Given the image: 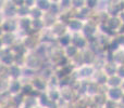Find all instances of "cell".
<instances>
[{
    "label": "cell",
    "mask_w": 124,
    "mask_h": 108,
    "mask_svg": "<svg viewBox=\"0 0 124 108\" xmlns=\"http://www.w3.org/2000/svg\"><path fill=\"white\" fill-rule=\"evenodd\" d=\"M20 41H21V43L24 45V48L27 51H33L38 45V43L40 42L38 32H32V34L25 35L24 37H22Z\"/></svg>",
    "instance_id": "cell-4"
},
{
    "label": "cell",
    "mask_w": 124,
    "mask_h": 108,
    "mask_svg": "<svg viewBox=\"0 0 124 108\" xmlns=\"http://www.w3.org/2000/svg\"><path fill=\"white\" fill-rule=\"evenodd\" d=\"M3 32H16L17 30V17H7L1 25Z\"/></svg>",
    "instance_id": "cell-9"
},
{
    "label": "cell",
    "mask_w": 124,
    "mask_h": 108,
    "mask_svg": "<svg viewBox=\"0 0 124 108\" xmlns=\"http://www.w3.org/2000/svg\"><path fill=\"white\" fill-rule=\"evenodd\" d=\"M57 40H58L60 47L64 48V47H66V45L71 44V40H72V34H70V32H66L64 35H62L61 37H59Z\"/></svg>",
    "instance_id": "cell-17"
},
{
    "label": "cell",
    "mask_w": 124,
    "mask_h": 108,
    "mask_svg": "<svg viewBox=\"0 0 124 108\" xmlns=\"http://www.w3.org/2000/svg\"><path fill=\"white\" fill-rule=\"evenodd\" d=\"M1 39L6 48H12L15 43H17L21 40L16 32H3V34L1 35Z\"/></svg>",
    "instance_id": "cell-6"
},
{
    "label": "cell",
    "mask_w": 124,
    "mask_h": 108,
    "mask_svg": "<svg viewBox=\"0 0 124 108\" xmlns=\"http://www.w3.org/2000/svg\"><path fill=\"white\" fill-rule=\"evenodd\" d=\"M35 6L38 8L39 10H41L43 12H46L50 9L51 3H50V0H36L35 1Z\"/></svg>",
    "instance_id": "cell-19"
},
{
    "label": "cell",
    "mask_w": 124,
    "mask_h": 108,
    "mask_svg": "<svg viewBox=\"0 0 124 108\" xmlns=\"http://www.w3.org/2000/svg\"><path fill=\"white\" fill-rule=\"evenodd\" d=\"M77 52H78V48L75 47L72 43L63 48V54H64V56L68 57V58H73L74 56H76Z\"/></svg>",
    "instance_id": "cell-14"
},
{
    "label": "cell",
    "mask_w": 124,
    "mask_h": 108,
    "mask_svg": "<svg viewBox=\"0 0 124 108\" xmlns=\"http://www.w3.org/2000/svg\"><path fill=\"white\" fill-rule=\"evenodd\" d=\"M35 54L39 57L40 59H43L45 62V59L49 56V49H48V43L47 42H39L38 45L33 50Z\"/></svg>",
    "instance_id": "cell-8"
},
{
    "label": "cell",
    "mask_w": 124,
    "mask_h": 108,
    "mask_svg": "<svg viewBox=\"0 0 124 108\" xmlns=\"http://www.w3.org/2000/svg\"><path fill=\"white\" fill-rule=\"evenodd\" d=\"M0 62L3 67L8 68L16 63V55L10 48H4L0 51Z\"/></svg>",
    "instance_id": "cell-3"
},
{
    "label": "cell",
    "mask_w": 124,
    "mask_h": 108,
    "mask_svg": "<svg viewBox=\"0 0 124 108\" xmlns=\"http://www.w3.org/2000/svg\"><path fill=\"white\" fill-rule=\"evenodd\" d=\"M22 69H23V66L20 65V64H16V63L11 65L10 67L6 68L7 75H8L11 79H21Z\"/></svg>",
    "instance_id": "cell-10"
},
{
    "label": "cell",
    "mask_w": 124,
    "mask_h": 108,
    "mask_svg": "<svg viewBox=\"0 0 124 108\" xmlns=\"http://www.w3.org/2000/svg\"><path fill=\"white\" fill-rule=\"evenodd\" d=\"M2 98H3V94H1V93H0V103H1Z\"/></svg>",
    "instance_id": "cell-26"
},
{
    "label": "cell",
    "mask_w": 124,
    "mask_h": 108,
    "mask_svg": "<svg viewBox=\"0 0 124 108\" xmlns=\"http://www.w3.org/2000/svg\"><path fill=\"white\" fill-rule=\"evenodd\" d=\"M4 19H6V17H4V16H3V14H2L1 12H0V26L2 25V23H3Z\"/></svg>",
    "instance_id": "cell-23"
},
{
    "label": "cell",
    "mask_w": 124,
    "mask_h": 108,
    "mask_svg": "<svg viewBox=\"0 0 124 108\" xmlns=\"http://www.w3.org/2000/svg\"><path fill=\"white\" fill-rule=\"evenodd\" d=\"M31 19L30 16L27 17H20L17 19V35L20 36V38L24 37L25 35H28V34H32L33 30L31 28Z\"/></svg>",
    "instance_id": "cell-5"
},
{
    "label": "cell",
    "mask_w": 124,
    "mask_h": 108,
    "mask_svg": "<svg viewBox=\"0 0 124 108\" xmlns=\"http://www.w3.org/2000/svg\"><path fill=\"white\" fill-rule=\"evenodd\" d=\"M66 27H68V32H70L71 34H75V32H78L82 29L83 23L81 21H77V19H72V21L69 22Z\"/></svg>",
    "instance_id": "cell-13"
},
{
    "label": "cell",
    "mask_w": 124,
    "mask_h": 108,
    "mask_svg": "<svg viewBox=\"0 0 124 108\" xmlns=\"http://www.w3.org/2000/svg\"><path fill=\"white\" fill-rule=\"evenodd\" d=\"M23 87H24V82L21 79H11L8 89V94L10 96L19 95L23 91Z\"/></svg>",
    "instance_id": "cell-7"
},
{
    "label": "cell",
    "mask_w": 124,
    "mask_h": 108,
    "mask_svg": "<svg viewBox=\"0 0 124 108\" xmlns=\"http://www.w3.org/2000/svg\"><path fill=\"white\" fill-rule=\"evenodd\" d=\"M28 83L31 84L33 91L37 92V93H45L46 90L48 89L47 80H46L45 78H43L40 75H38V72H37V75H35V76L31 79Z\"/></svg>",
    "instance_id": "cell-2"
},
{
    "label": "cell",
    "mask_w": 124,
    "mask_h": 108,
    "mask_svg": "<svg viewBox=\"0 0 124 108\" xmlns=\"http://www.w3.org/2000/svg\"><path fill=\"white\" fill-rule=\"evenodd\" d=\"M43 14L44 12L41 10H39L38 8L34 6V8L31 9V12H30V17L32 19H41L43 17Z\"/></svg>",
    "instance_id": "cell-20"
},
{
    "label": "cell",
    "mask_w": 124,
    "mask_h": 108,
    "mask_svg": "<svg viewBox=\"0 0 124 108\" xmlns=\"http://www.w3.org/2000/svg\"><path fill=\"white\" fill-rule=\"evenodd\" d=\"M10 81H11V78L7 75V70L4 72H2V74H0V93L1 94L8 93Z\"/></svg>",
    "instance_id": "cell-12"
},
{
    "label": "cell",
    "mask_w": 124,
    "mask_h": 108,
    "mask_svg": "<svg viewBox=\"0 0 124 108\" xmlns=\"http://www.w3.org/2000/svg\"><path fill=\"white\" fill-rule=\"evenodd\" d=\"M3 34V30H2V27L0 26V37H1V35Z\"/></svg>",
    "instance_id": "cell-25"
},
{
    "label": "cell",
    "mask_w": 124,
    "mask_h": 108,
    "mask_svg": "<svg viewBox=\"0 0 124 108\" xmlns=\"http://www.w3.org/2000/svg\"><path fill=\"white\" fill-rule=\"evenodd\" d=\"M123 87H124V85H123Z\"/></svg>",
    "instance_id": "cell-27"
},
{
    "label": "cell",
    "mask_w": 124,
    "mask_h": 108,
    "mask_svg": "<svg viewBox=\"0 0 124 108\" xmlns=\"http://www.w3.org/2000/svg\"><path fill=\"white\" fill-rule=\"evenodd\" d=\"M45 94L47 97L51 101L52 103H58L61 100V94H60V88H48L46 90Z\"/></svg>",
    "instance_id": "cell-11"
},
{
    "label": "cell",
    "mask_w": 124,
    "mask_h": 108,
    "mask_svg": "<svg viewBox=\"0 0 124 108\" xmlns=\"http://www.w3.org/2000/svg\"><path fill=\"white\" fill-rule=\"evenodd\" d=\"M76 74L78 78H86V77L92 76L93 74V68L90 66H82L76 70Z\"/></svg>",
    "instance_id": "cell-16"
},
{
    "label": "cell",
    "mask_w": 124,
    "mask_h": 108,
    "mask_svg": "<svg viewBox=\"0 0 124 108\" xmlns=\"http://www.w3.org/2000/svg\"><path fill=\"white\" fill-rule=\"evenodd\" d=\"M30 12L31 9L28 6H26L25 4H21L16 8V17L20 19V17H27L30 16Z\"/></svg>",
    "instance_id": "cell-18"
},
{
    "label": "cell",
    "mask_w": 124,
    "mask_h": 108,
    "mask_svg": "<svg viewBox=\"0 0 124 108\" xmlns=\"http://www.w3.org/2000/svg\"><path fill=\"white\" fill-rule=\"evenodd\" d=\"M7 1H8V0H0V12H1V10L3 9V6H4V4L7 3Z\"/></svg>",
    "instance_id": "cell-22"
},
{
    "label": "cell",
    "mask_w": 124,
    "mask_h": 108,
    "mask_svg": "<svg viewBox=\"0 0 124 108\" xmlns=\"http://www.w3.org/2000/svg\"><path fill=\"white\" fill-rule=\"evenodd\" d=\"M31 28L33 32H39L45 28V24L41 19H35L31 21Z\"/></svg>",
    "instance_id": "cell-15"
},
{
    "label": "cell",
    "mask_w": 124,
    "mask_h": 108,
    "mask_svg": "<svg viewBox=\"0 0 124 108\" xmlns=\"http://www.w3.org/2000/svg\"><path fill=\"white\" fill-rule=\"evenodd\" d=\"M23 66L38 72L44 66V61L39 58L33 51H27L23 57Z\"/></svg>",
    "instance_id": "cell-1"
},
{
    "label": "cell",
    "mask_w": 124,
    "mask_h": 108,
    "mask_svg": "<svg viewBox=\"0 0 124 108\" xmlns=\"http://www.w3.org/2000/svg\"><path fill=\"white\" fill-rule=\"evenodd\" d=\"M110 95H111V97L112 98H114V100H118L119 97L121 96V92H120V90H112L111 92H110Z\"/></svg>",
    "instance_id": "cell-21"
},
{
    "label": "cell",
    "mask_w": 124,
    "mask_h": 108,
    "mask_svg": "<svg viewBox=\"0 0 124 108\" xmlns=\"http://www.w3.org/2000/svg\"><path fill=\"white\" fill-rule=\"evenodd\" d=\"M4 44H3V42H2V39H1V37H0V51H1L2 49H4Z\"/></svg>",
    "instance_id": "cell-24"
}]
</instances>
